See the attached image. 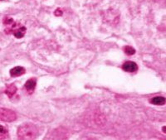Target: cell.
<instances>
[{
    "label": "cell",
    "mask_w": 166,
    "mask_h": 140,
    "mask_svg": "<svg viewBox=\"0 0 166 140\" xmlns=\"http://www.w3.org/2000/svg\"><path fill=\"white\" fill-rule=\"evenodd\" d=\"M36 85H37V80L35 78H32V79H29V80L25 83L24 87H25L26 91L28 92L29 94H33V92L34 91L35 87H36Z\"/></svg>",
    "instance_id": "5b68a950"
},
{
    "label": "cell",
    "mask_w": 166,
    "mask_h": 140,
    "mask_svg": "<svg viewBox=\"0 0 166 140\" xmlns=\"http://www.w3.org/2000/svg\"><path fill=\"white\" fill-rule=\"evenodd\" d=\"M17 119V114L14 111L0 108V120L4 122H13Z\"/></svg>",
    "instance_id": "3957f363"
},
{
    "label": "cell",
    "mask_w": 166,
    "mask_h": 140,
    "mask_svg": "<svg viewBox=\"0 0 166 140\" xmlns=\"http://www.w3.org/2000/svg\"><path fill=\"white\" fill-rule=\"evenodd\" d=\"M124 52L126 53L127 55H134L135 53V50L132 47V46H125L124 47Z\"/></svg>",
    "instance_id": "9c48e42d"
},
{
    "label": "cell",
    "mask_w": 166,
    "mask_h": 140,
    "mask_svg": "<svg viewBox=\"0 0 166 140\" xmlns=\"http://www.w3.org/2000/svg\"><path fill=\"white\" fill-rule=\"evenodd\" d=\"M3 23L7 26L5 32L8 34L12 33L17 38H22L26 33V27L21 25L20 23H15L12 18H4Z\"/></svg>",
    "instance_id": "6da1fadb"
},
{
    "label": "cell",
    "mask_w": 166,
    "mask_h": 140,
    "mask_svg": "<svg viewBox=\"0 0 166 140\" xmlns=\"http://www.w3.org/2000/svg\"><path fill=\"white\" fill-rule=\"evenodd\" d=\"M150 102V104H155V105H162L165 104V99L161 96H157V97L152 98Z\"/></svg>",
    "instance_id": "ba28073f"
},
{
    "label": "cell",
    "mask_w": 166,
    "mask_h": 140,
    "mask_svg": "<svg viewBox=\"0 0 166 140\" xmlns=\"http://www.w3.org/2000/svg\"><path fill=\"white\" fill-rule=\"evenodd\" d=\"M37 136V129L33 124H24L18 129V137L20 139H34Z\"/></svg>",
    "instance_id": "7a4b0ae2"
},
{
    "label": "cell",
    "mask_w": 166,
    "mask_h": 140,
    "mask_svg": "<svg viewBox=\"0 0 166 140\" xmlns=\"http://www.w3.org/2000/svg\"><path fill=\"white\" fill-rule=\"evenodd\" d=\"M0 134H7V135H8V129H7L6 128L4 127V126L0 125Z\"/></svg>",
    "instance_id": "30bf717a"
},
{
    "label": "cell",
    "mask_w": 166,
    "mask_h": 140,
    "mask_svg": "<svg viewBox=\"0 0 166 140\" xmlns=\"http://www.w3.org/2000/svg\"><path fill=\"white\" fill-rule=\"evenodd\" d=\"M122 69L126 72H135L138 70V65L133 62H127L123 64Z\"/></svg>",
    "instance_id": "277c9868"
},
{
    "label": "cell",
    "mask_w": 166,
    "mask_h": 140,
    "mask_svg": "<svg viewBox=\"0 0 166 140\" xmlns=\"http://www.w3.org/2000/svg\"><path fill=\"white\" fill-rule=\"evenodd\" d=\"M62 14V11L61 9H57L55 11V15L56 16H61Z\"/></svg>",
    "instance_id": "8fae6325"
},
{
    "label": "cell",
    "mask_w": 166,
    "mask_h": 140,
    "mask_svg": "<svg viewBox=\"0 0 166 140\" xmlns=\"http://www.w3.org/2000/svg\"><path fill=\"white\" fill-rule=\"evenodd\" d=\"M8 138V135L0 134V139H4V138Z\"/></svg>",
    "instance_id": "7c38bea8"
},
{
    "label": "cell",
    "mask_w": 166,
    "mask_h": 140,
    "mask_svg": "<svg viewBox=\"0 0 166 140\" xmlns=\"http://www.w3.org/2000/svg\"><path fill=\"white\" fill-rule=\"evenodd\" d=\"M26 70L22 67V66H16V67H13V69L10 70V75L13 77H18L20 75L25 74Z\"/></svg>",
    "instance_id": "8992f818"
},
{
    "label": "cell",
    "mask_w": 166,
    "mask_h": 140,
    "mask_svg": "<svg viewBox=\"0 0 166 140\" xmlns=\"http://www.w3.org/2000/svg\"><path fill=\"white\" fill-rule=\"evenodd\" d=\"M17 92V87L14 85V84L7 85L6 90H5V94L9 98H12Z\"/></svg>",
    "instance_id": "52a82bcc"
}]
</instances>
